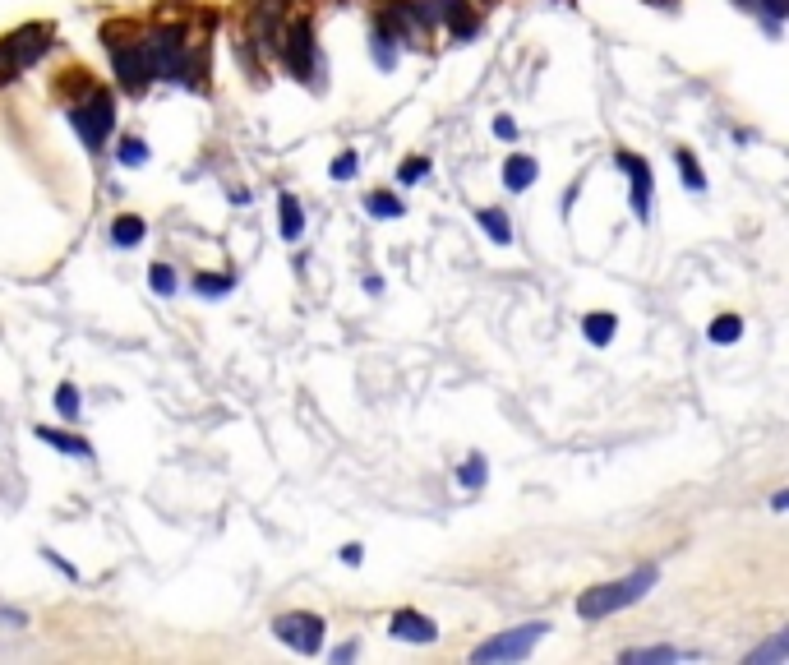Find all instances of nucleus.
<instances>
[{
    "label": "nucleus",
    "instance_id": "obj_1",
    "mask_svg": "<svg viewBox=\"0 0 789 665\" xmlns=\"http://www.w3.org/2000/svg\"><path fill=\"white\" fill-rule=\"evenodd\" d=\"M660 569L656 564H642V569H633L628 578H614V582H600V587H591V592L577 596V615L586 619V624H596V619H610L619 615V610H628V605H637L651 587H656Z\"/></svg>",
    "mask_w": 789,
    "mask_h": 665
},
{
    "label": "nucleus",
    "instance_id": "obj_2",
    "mask_svg": "<svg viewBox=\"0 0 789 665\" xmlns=\"http://www.w3.org/2000/svg\"><path fill=\"white\" fill-rule=\"evenodd\" d=\"M139 42H144V56H148L153 79H162V84H180V79L190 74V37H185V28H176V24L153 28V33H144Z\"/></svg>",
    "mask_w": 789,
    "mask_h": 665
},
{
    "label": "nucleus",
    "instance_id": "obj_3",
    "mask_svg": "<svg viewBox=\"0 0 789 665\" xmlns=\"http://www.w3.org/2000/svg\"><path fill=\"white\" fill-rule=\"evenodd\" d=\"M51 51V28L47 24H24L0 37V79H14L19 70L37 65Z\"/></svg>",
    "mask_w": 789,
    "mask_h": 665
},
{
    "label": "nucleus",
    "instance_id": "obj_4",
    "mask_svg": "<svg viewBox=\"0 0 789 665\" xmlns=\"http://www.w3.org/2000/svg\"><path fill=\"white\" fill-rule=\"evenodd\" d=\"M107 37V51H111V65H116V84L125 88L130 97H139L148 84H153V70H148V56H144V42L134 37V42H120V28L107 24L102 28Z\"/></svg>",
    "mask_w": 789,
    "mask_h": 665
},
{
    "label": "nucleus",
    "instance_id": "obj_5",
    "mask_svg": "<svg viewBox=\"0 0 789 665\" xmlns=\"http://www.w3.org/2000/svg\"><path fill=\"white\" fill-rule=\"evenodd\" d=\"M70 125L79 130V139H84L88 153H97V148L111 139V130H116V102H111V93L93 88L88 102H74V107H70Z\"/></svg>",
    "mask_w": 789,
    "mask_h": 665
},
{
    "label": "nucleus",
    "instance_id": "obj_6",
    "mask_svg": "<svg viewBox=\"0 0 789 665\" xmlns=\"http://www.w3.org/2000/svg\"><path fill=\"white\" fill-rule=\"evenodd\" d=\"M550 633V624L545 619H536V624H517V629H508V633H499V638H485L471 652V661L476 665H503V661H522V656H531L536 652V642Z\"/></svg>",
    "mask_w": 789,
    "mask_h": 665
},
{
    "label": "nucleus",
    "instance_id": "obj_7",
    "mask_svg": "<svg viewBox=\"0 0 789 665\" xmlns=\"http://www.w3.org/2000/svg\"><path fill=\"white\" fill-rule=\"evenodd\" d=\"M273 638L287 642L291 652L300 656H314L323 647V619L310 615V610H291V615H277L273 619Z\"/></svg>",
    "mask_w": 789,
    "mask_h": 665
},
{
    "label": "nucleus",
    "instance_id": "obj_8",
    "mask_svg": "<svg viewBox=\"0 0 789 665\" xmlns=\"http://www.w3.org/2000/svg\"><path fill=\"white\" fill-rule=\"evenodd\" d=\"M277 56H282V65L296 74L300 84L310 79V74H314V24H310V19H300V24L287 28V37H282Z\"/></svg>",
    "mask_w": 789,
    "mask_h": 665
},
{
    "label": "nucleus",
    "instance_id": "obj_9",
    "mask_svg": "<svg viewBox=\"0 0 789 665\" xmlns=\"http://www.w3.org/2000/svg\"><path fill=\"white\" fill-rule=\"evenodd\" d=\"M619 167L633 176V190H628V204H633L637 218H651V194H656V181H651V167H646V158H637V153H619Z\"/></svg>",
    "mask_w": 789,
    "mask_h": 665
},
{
    "label": "nucleus",
    "instance_id": "obj_10",
    "mask_svg": "<svg viewBox=\"0 0 789 665\" xmlns=\"http://www.w3.org/2000/svg\"><path fill=\"white\" fill-rule=\"evenodd\" d=\"M434 10H439V24H448L453 42H476L480 37V14L467 0H434Z\"/></svg>",
    "mask_w": 789,
    "mask_h": 665
},
{
    "label": "nucleus",
    "instance_id": "obj_11",
    "mask_svg": "<svg viewBox=\"0 0 789 665\" xmlns=\"http://www.w3.org/2000/svg\"><path fill=\"white\" fill-rule=\"evenodd\" d=\"M388 633H393L397 642H425V647H430V642L439 638V624H434L430 615H420V610H393Z\"/></svg>",
    "mask_w": 789,
    "mask_h": 665
},
{
    "label": "nucleus",
    "instance_id": "obj_12",
    "mask_svg": "<svg viewBox=\"0 0 789 665\" xmlns=\"http://www.w3.org/2000/svg\"><path fill=\"white\" fill-rule=\"evenodd\" d=\"M397 56H402V42H397V33H393V28H383V24H374V33H370V61H374V70L393 74L397 70Z\"/></svg>",
    "mask_w": 789,
    "mask_h": 665
},
{
    "label": "nucleus",
    "instance_id": "obj_13",
    "mask_svg": "<svg viewBox=\"0 0 789 665\" xmlns=\"http://www.w3.org/2000/svg\"><path fill=\"white\" fill-rule=\"evenodd\" d=\"M536 176H540V167H536V158H531V153H508V158H503V185H508L513 194L531 190V185H536Z\"/></svg>",
    "mask_w": 789,
    "mask_h": 665
},
{
    "label": "nucleus",
    "instance_id": "obj_14",
    "mask_svg": "<svg viewBox=\"0 0 789 665\" xmlns=\"http://www.w3.org/2000/svg\"><path fill=\"white\" fill-rule=\"evenodd\" d=\"M623 665H656V661H702V652H683V647H628L619 656Z\"/></svg>",
    "mask_w": 789,
    "mask_h": 665
},
{
    "label": "nucleus",
    "instance_id": "obj_15",
    "mask_svg": "<svg viewBox=\"0 0 789 665\" xmlns=\"http://www.w3.org/2000/svg\"><path fill=\"white\" fill-rule=\"evenodd\" d=\"M37 439L47 448H56V453H65V458H88L93 448H88V439L79 435H60V430H51V425H37Z\"/></svg>",
    "mask_w": 789,
    "mask_h": 665
},
{
    "label": "nucleus",
    "instance_id": "obj_16",
    "mask_svg": "<svg viewBox=\"0 0 789 665\" xmlns=\"http://www.w3.org/2000/svg\"><path fill=\"white\" fill-rule=\"evenodd\" d=\"M365 213H370L374 222L402 218V213H407V204H402V199H397L393 190H370V194H365Z\"/></svg>",
    "mask_w": 789,
    "mask_h": 665
},
{
    "label": "nucleus",
    "instance_id": "obj_17",
    "mask_svg": "<svg viewBox=\"0 0 789 665\" xmlns=\"http://www.w3.org/2000/svg\"><path fill=\"white\" fill-rule=\"evenodd\" d=\"M277 208H282V241H300L305 236V208H300V199L296 194H282Z\"/></svg>",
    "mask_w": 789,
    "mask_h": 665
},
{
    "label": "nucleus",
    "instance_id": "obj_18",
    "mask_svg": "<svg viewBox=\"0 0 789 665\" xmlns=\"http://www.w3.org/2000/svg\"><path fill=\"white\" fill-rule=\"evenodd\" d=\"M144 236H148V227H144V218H134V213H120V218L111 222V241H116L120 250H134Z\"/></svg>",
    "mask_w": 789,
    "mask_h": 665
},
{
    "label": "nucleus",
    "instance_id": "obj_19",
    "mask_svg": "<svg viewBox=\"0 0 789 665\" xmlns=\"http://www.w3.org/2000/svg\"><path fill=\"white\" fill-rule=\"evenodd\" d=\"M476 222L494 245H513V227H508V213H503V208H480Z\"/></svg>",
    "mask_w": 789,
    "mask_h": 665
},
{
    "label": "nucleus",
    "instance_id": "obj_20",
    "mask_svg": "<svg viewBox=\"0 0 789 665\" xmlns=\"http://www.w3.org/2000/svg\"><path fill=\"white\" fill-rule=\"evenodd\" d=\"M582 333H586V342H591V347H610L614 342V333H619V319L614 315H586L582 319Z\"/></svg>",
    "mask_w": 789,
    "mask_h": 665
},
{
    "label": "nucleus",
    "instance_id": "obj_21",
    "mask_svg": "<svg viewBox=\"0 0 789 665\" xmlns=\"http://www.w3.org/2000/svg\"><path fill=\"white\" fill-rule=\"evenodd\" d=\"M231 287H236V278H231V273H194V291H199V296H208V301H222Z\"/></svg>",
    "mask_w": 789,
    "mask_h": 665
},
{
    "label": "nucleus",
    "instance_id": "obj_22",
    "mask_svg": "<svg viewBox=\"0 0 789 665\" xmlns=\"http://www.w3.org/2000/svg\"><path fill=\"white\" fill-rule=\"evenodd\" d=\"M674 167L683 171V185H688L693 194H702V190H706V171L697 167V158L688 153V148H674Z\"/></svg>",
    "mask_w": 789,
    "mask_h": 665
},
{
    "label": "nucleus",
    "instance_id": "obj_23",
    "mask_svg": "<svg viewBox=\"0 0 789 665\" xmlns=\"http://www.w3.org/2000/svg\"><path fill=\"white\" fill-rule=\"evenodd\" d=\"M757 14H762V24H766V33L776 37L780 33V24L789 19V0H748Z\"/></svg>",
    "mask_w": 789,
    "mask_h": 665
},
{
    "label": "nucleus",
    "instance_id": "obj_24",
    "mask_svg": "<svg viewBox=\"0 0 789 665\" xmlns=\"http://www.w3.org/2000/svg\"><path fill=\"white\" fill-rule=\"evenodd\" d=\"M739 333H743V319L739 315H720V319H711V328H706V338L716 342V347H730V342H739Z\"/></svg>",
    "mask_w": 789,
    "mask_h": 665
},
{
    "label": "nucleus",
    "instance_id": "obj_25",
    "mask_svg": "<svg viewBox=\"0 0 789 665\" xmlns=\"http://www.w3.org/2000/svg\"><path fill=\"white\" fill-rule=\"evenodd\" d=\"M116 162H120V167H144V162H148V144L139 139V134H125V139L116 144Z\"/></svg>",
    "mask_w": 789,
    "mask_h": 665
},
{
    "label": "nucleus",
    "instance_id": "obj_26",
    "mask_svg": "<svg viewBox=\"0 0 789 665\" xmlns=\"http://www.w3.org/2000/svg\"><path fill=\"white\" fill-rule=\"evenodd\" d=\"M56 412L65 416V421H79V412H84V398H79V388H74L70 379L56 388Z\"/></svg>",
    "mask_w": 789,
    "mask_h": 665
},
{
    "label": "nucleus",
    "instance_id": "obj_27",
    "mask_svg": "<svg viewBox=\"0 0 789 665\" xmlns=\"http://www.w3.org/2000/svg\"><path fill=\"white\" fill-rule=\"evenodd\" d=\"M485 472H490V467H485V453H471V458L457 467V481L467 485V490H480V485H485Z\"/></svg>",
    "mask_w": 789,
    "mask_h": 665
},
{
    "label": "nucleus",
    "instance_id": "obj_28",
    "mask_svg": "<svg viewBox=\"0 0 789 665\" xmlns=\"http://www.w3.org/2000/svg\"><path fill=\"white\" fill-rule=\"evenodd\" d=\"M148 287H153L157 296H176V268H171V264H153V268H148Z\"/></svg>",
    "mask_w": 789,
    "mask_h": 665
},
{
    "label": "nucleus",
    "instance_id": "obj_29",
    "mask_svg": "<svg viewBox=\"0 0 789 665\" xmlns=\"http://www.w3.org/2000/svg\"><path fill=\"white\" fill-rule=\"evenodd\" d=\"M356 171H360V153H356V148H347V153H337V158L328 162V176H333V181H351Z\"/></svg>",
    "mask_w": 789,
    "mask_h": 665
},
{
    "label": "nucleus",
    "instance_id": "obj_30",
    "mask_svg": "<svg viewBox=\"0 0 789 665\" xmlns=\"http://www.w3.org/2000/svg\"><path fill=\"white\" fill-rule=\"evenodd\" d=\"M430 176V158H407L402 167H397V185H416Z\"/></svg>",
    "mask_w": 789,
    "mask_h": 665
},
{
    "label": "nucleus",
    "instance_id": "obj_31",
    "mask_svg": "<svg viewBox=\"0 0 789 665\" xmlns=\"http://www.w3.org/2000/svg\"><path fill=\"white\" fill-rule=\"evenodd\" d=\"M785 652H789V642H785V633H780V638H771V642H766L762 652H753V656H748V665H762V661H780V656H785Z\"/></svg>",
    "mask_w": 789,
    "mask_h": 665
},
{
    "label": "nucleus",
    "instance_id": "obj_32",
    "mask_svg": "<svg viewBox=\"0 0 789 665\" xmlns=\"http://www.w3.org/2000/svg\"><path fill=\"white\" fill-rule=\"evenodd\" d=\"M494 134L499 139H517V121L513 116H494Z\"/></svg>",
    "mask_w": 789,
    "mask_h": 665
},
{
    "label": "nucleus",
    "instance_id": "obj_33",
    "mask_svg": "<svg viewBox=\"0 0 789 665\" xmlns=\"http://www.w3.org/2000/svg\"><path fill=\"white\" fill-rule=\"evenodd\" d=\"M42 559H47V564H56V569H60V573H65V578H70V582H74V578H79V569H74V564H65V559H60V555H56V550H42Z\"/></svg>",
    "mask_w": 789,
    "mask_h": 665
},
{
    "label": "nucleus",
    "instance_id": "obj_34",
    "mask_svg": "<svg viewBox=\"0 0 789 665\" xmlns=\"http://www.w3.org/2000/svg\"><path fill=\"white\" fill-rule=\"evenodd\" d=\"M360 559H365V550H360V545H342V564H351V569H356Z\"/></svg>",
    "mask_w": 789,
    "mask_h": 665
},
{
    "label": "nucleus",
    "instance_id": "obj_35",
    "mask_svg": "<svg viewBox=\"0 0 789 665\" xmlns=\"http://www.w3.org/2000/svg\"><path fill=\"white\" fill-rule=\"evenodd\" d=\"M0 619H5V624H19V629H24V624H28V615H24V610H0Z\"/></svg>",
    "mask_w": 789,
    "mask_h": 665
},
{
    "label": "nucleus",
    "instance_id": "obj_36",
    "mask_svg": "<svg viewBox=\"0 0 789 665\" xmlns=\"http://www.w3.org/2000/svg\"><path fill=\"white\" fill-rule=\"evenodd\" d=\"M351 656H356V647H351V642H347V647H337V652H333V661H337V665H347Z\"/></svg>",
    "mask_w": 789,
    "mask_h": 665
},
{
    "label": "nucleus",
    "instance_id": "obj_37",
    "mask_svg": "<svg viewBox=\"0 0 789 665\" xmlns=\"http://www.w3.org/2000/svg\"><path fill=\"white\" fill-rule=\"evenodd\" d=\"M771 508H776V513H785V508H789V495H785V490H776V495H771Z\"/></svg>",
    "mask_w": 789,
    "mask_h": 665
},
{
    "label": "nucleus",
    "instance_id": "obj_38",
    "mask_svg": "<svg viewBox=\"0 0 789 665\" xmlns=\"http://www.w3.org/2000/svg\"><path fill=\"white\" fill-rule=\"evenodd\" d=\"M365 291H370V296H379V291H383V278H374V273H370V278H365Z\"/></svg>",
    "mask_w": 789,
    "mask_h": 665
}]
</instances>
